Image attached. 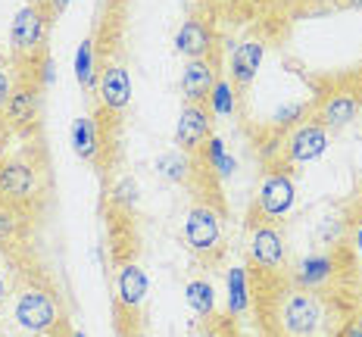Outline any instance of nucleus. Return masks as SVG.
I'll list each match as a JSON object with an SVG mask.
<instances>
[{
    "mask_svg": "<svg viewBox=\"0 0 362 337\" xmlns=\"http://www.w3.org/2000/svg\"><path fill=\"white\" fill-rule=\"evenodd\" d=\"M37 194V172L25 160L0 162V197L6 203H25Z\"/></svg>",
    "mask_w": 362,
    "mask_h": 337,
    "instance_id": "6",
    "label": "nucleus"
},
{
    "mask_svg": "<svg viewBox=\"0 0 362 337\" xmlns=\"http://www.w3.org/2000/svg\"><path fill=\"white\" fill-rule=\"evenodd\" d=\"M97 75H100V72L94 69V41L85 37V41H81V47H78V54H75V78H78L85 88H94L97 85Z\"/></svg>",
    "mask_w": 362,
    "mask_h": 337,
    "instance_id": "22",
    "label": "nucleus"
},
{
    "mask_svg": "<svg viewBox=\"0 0 362 337\" xmlns=\"http://www.w3.org/2000/svg\"><path fill=\"white\" fill-rule=\"evenodd\" d=\"M147 290H150V281H147L144 268L134 266V262H125L116 275V294H119V300H122V306L138 309V306L144 303Z\"/></svg>",
    "mask_w": 362,
    "mask_h": 337,
    "instance_id": "15",
    "label": "nucleus"
},
{
    "mask_svg": "<svg viewBox=\"0 0 362 337\" xmlns=\"http://www.w3.org/2000/svg\"><path fill=\"white\" fill-rule=\"evenodd\" d=\"M28 4H35V6H47V10H50V0H28Z\"/></svg>",
    "mask_w": 362,
    "mask_h": 337,
    "instance_id": "33",
    "label": "nucleus"
},
{
    "mask_svg": "<svg viewBox=\"0 0 362 337\" xmlns=\"http://www.w3.org/2000/svg\"><path fill=\"white\" fill-rule=\"evenodd\" d=\"M284 235L275 228V225H256L253 235H250V259L256 262L259 268H266V272H272V268L284 266Z\"/></svg>",
    "mask_w": 362,
    "mask_h": 337,
    "instance_id": "9",
    "label": "nucleus"
},
{
    "mask_svg": "<svg viewBox=\"0 0 362 337\" xmlns=\"http://www.w3.org/2000/svg\"><path fill=\"white\" fill-rule=\"evenodd\" d=\"M13 319L25 334L44 337L50 331H57L63 316H59V303L50 290L44 288H25L13 303Z\"/></svg>",
    "mask_w": 362,
    "mask_h": 337,
    "instance_id": "1",
    "label": "nucleus"
},
{
    "mask_svg": "<svg viewBox=\"0 0 362 337\" xmlns=\"http://www.w3.org/2000/svg\"><path fill=\"white\" fill-rule=\"evenodd\" d=\"M72 150L81 160H94L100 153V138H97V125L90 116H78L72 122Z\"/></svg>",
    "mask_w": 362,
    "mask_h": 337,
    "instance_id": "17",
    "label": "nucleus"
},
{
    "mask_svg": "<svg viewBox=\"0 0 362 337\" xmlns=\"http://www.w3.org/2000/svg\"><path fill=\"white\" fill-rule=\"evenodd\" d=\"M328 129L322 122H303L288 138V160L291 162H313L328 150Z\"/></svg>",
    "mask_w": 362,
    "mask_h": 337,
    "instance_id": "8",
    "label": "nucleus"
},
{
    "mask_svg": "<svg viewBox=\"0 0 362 337\" xmlns=\"http://www.w3.org/2000/svg\"><path fill=\"white\" fill-rule=\"evenodd\" d=\"M50 16H54V13H50L47 6H35V4L22 6L16 16H13V25H10L13 54H35L44 44V37H47Z\"/></svg>",
    "mask_w": 362,
    "mask_h": 337,
    "instance_id": "4",
    "label": "nucleus"
},
{
    "mask_svg": "<svg viewBox=\"0 0 362 337\" xmlns=\"http://www.w3.org/2000/svg\"><path fill=\"white\" fill-rule=\"evenodd\" d=\"M356 116H359V97L356 94H350V91H331L325 100H322L315 122H322L328 131H341Z\"/></svg>",
    "mask_w": 362,
    "mask_h": 337,
    "instance_id": "13",
    "label": "nucleus"
},
{
    "mask_svg": "<svg viewBox=\"0 0 362 337\" xmlns=\"http://www.w3.org/2000/svg\"><path fill=\"white\" fill-rule=\"evenodd\" d=\"M325 319L322 309V300L306 288H297L284 297L281 309H278V321H281V331L288 337H315Z\"/></svg>",
    "mask_w": 362,
    "mask_h": 337,
    "instance_id": "2",
    "label": "nucleus"
},
{
    "mask_svg": "<svg viewBox=\"0 0 362 337\" xmlns=\"http://www.w3.org/2000/svg\"><path fill=\"white\" fill-rule=\"evenodd\" d=\"M209 103H213V112H218V116L235 112V91H231L228 81H216L213 94H209Z\"/></svg>",
    "mask_w": 362,
    "mask_h": 337,
    "instance_id": "25",
    "label": "nucleus"
},
{
    "mask_svg": "<svg viewBox=\"0 0 362 337\" xmlns=\"http://www.w3.org/2000/svg\"><path fill=\"white\" fill-rule=\"evenodd\" d=\"M341 6H350V10L356 6V10H362V0H341Z\"/></svg>",
    "mask_w": 362,
    "mask_h": 337,
    "instance_id": "31",
    "label": "nucleus"
},
{
    "mask_svg": "<svg viewBox=\"0 0 362 337\" xmlns=\"http://www.w3.org/2000/svg\"><path fill=\"white\" fill-rule=\"evenodd\" d=\"M44 337H50V334H44Z\"/></svg>",
    "mask_w": 362,
    "mask_h": 337,
    "instance_id": "39",
    "label": "nucleus"
},
{
    "mask_svg": "<svg viewBox=\"0 0 362 337\" xmlns=\"http://www.w3.org/2000/svg\"><path fill=\"white\" fill-rule=\"evenodd\" d=\"M216 66L213 59H187L181 69V94L187 103H209V94L216 88Z\"/></svg>",
    "mask_w": 362,
    "mask_h": 337,
    "instance_id": "10",
    "label": "nucleus"
},
{
    "mask_svg": "<svg viewBox=\"0 0 362 337\" xmlns=\"http://www.w3.org/2000/svg\"><path fill=\"white\" fill-rule=\"evenodd\" d=\"M262 57H266V44H262L259 37L240 41L235 47V54H231V81H235L238 88L253 85L256 72H259V66H262Z\"/></svg>",
    "mask_w": 362,
    "mask_h": 337,
    "instance_id": "14",
    "label": "nucleus"
},
{
    "mask_svg": "<svg viewBox=\"0 0 362 337\" xmlns=\"http://www.w3.org/2000/svg\"><path fill=\"white\" fill-rule=\"evenodd\" d=\"M178 4H185V6H194V4H197V0H178Z\"/></svg>",
    "mask_w": 362,
    "mask_h": 337,
    "instance_id": "35",
    "label": "nucleus"
},
{
    "mask_svg": "<svg viewBox=\"0 0 362 337\" xmlns=\"http://www.w3.org/2000/svg\"><path fill=\"white\" fill-rule=\"evenodd\" d=\"M206 162L218 172V175H231V172H235V166H238V162L231 160L228 153H225V144H222L218 138H209V141H206Z\"/></svg>",
    "mask_w": 362,
    "mask_h": 337,
    "instance_id": "23",
    "label": "nucleus"
},
{
    "mask_svg": "<svg viewBox=\"0 0 362 337\" xmlns=\"http://www.w3.org/2000/svg\"><path fill=\"white\" fill-rule=\"evenodd\" d=\"M185 297H187V306H191L197 316H213V306H216V297H213V284L209 281H203V278H197V281H191L187 284V290H185Z\"/></svg>",
    "mask_w": 362,
    "mask_h": 337,
    "instance_id": "19",
    "label": "nucleus"
},
{
    "mask_svg": "<svg viewBox=\"0 0 362 337\" xmlns=\"http://www.w3.org/2000/svg\"><path fill=\"white\" fill-rule=\"evenodd\" d=\"M6 300V281H4V275H0V303Z\"/></svg>",
    "mask_w": 362,
    "mask_h": 337,
    "instance_id": "32",
    "label": "nucleus"
},
{
    "mask_svg": "<svg viewBox=\"0 0 362 337\" xmlns=\"http://www.w3.org/2000/svg\"><path fill=\"white\" fill-rule=\"evenodd\" d=\"M181 241L191 253L206 256L216 253L222 244V213L209 203H197L187 209L185 215V228H181Z\"/></svg>",
    "mask_w": 362,
    "mask_h": 337,
    "instance_id": "3",
    "label": "nucleus"
},
{
    "mask_svg": "<svg viewBox=\"0 0 362 337\" xmlns=\"http://www.w3.org/2000/svg\"><path fill=\"white\" fill-rule=\"evenodd\" d=\"M206 4H218V6H225V4H235V0H206Z\"/></svg>",
    "mask_w": 362,
    "mask_h": 337,
    "instance_id": "34",
    "label": "nucleus"
},
{
    "mask_svg": "<svg viewBox=\"0 0 362 337\" xmlns=\"http://www.w3.org/2000/svg\"><path fill=\"white\" fill-rule=\"evenodd\" d=\"M331 275H334V262H331V256H306L297 268V284L306 290H313V288H319V284H325Z\"/></svg>",
    "mask_w": 362,
    "mask_h": 337,
    "instance_id": "18",
    "label": "nucleus"
},
{
    "mask_svg": "<svg viewBox=\"0 0 362 337\" xmlns=\"http://www.w3.org/2000/svg\"><path fill=\"white\" fill-rule=\"evenodd\" d=\"M97 97L107 110H125L132 103V75H128L125 66H107L100 75H97Z\"/></svg>",
    "mask_w": 362,
    "mask_h": 337,
    "instance_id": "12",
    "label": "nucleus"
},
{
    "mask_svg": "<svg viewBox=\"0 0 362 337\" xmlns=\"http://www.w3.org/2000/svg\"><path fill=\"white\" fill-rule=\"evenodd\" d=\"M250 306V290H247V272L244 268H231L228 272V309L240 316Z\"/></svg>",
    "mask_w": 362,
    "mask_h": 337,
    "instance_id": "21",
    "label": "nucleus"
},
{
    "mask_svg": "<svg viewBox=\"0 0 362 337\" xmlns=\"http://www.w3.org/2000/svg\"><path fill=\"white\" fill-rule=\"evenodd\" d=\"M72 337H88V334H85V331H75V334H72Z\"/></svg>",
    "mask_w": 362,
    "mask_h": 337,
    "instance_id": "36",
    "label": "nucleus"
},
{
    "mask_svg": "<svg viewBox=\"0 0 362 337\" xmlns=\"http://www.w3.org/2000/svg\"><path fill=\"white\" fill-rule=\"evenodd\" d=\"M353 244H356V250L362 253V219H359V225H356V235H353Z\"/></svg>",
    "mask_w": 362,
    "mask_h": 337,
    "instance_id": "30",
    "label": "nucleus"
},
{
    "mask_svg": "<svg viewBox=\"0 0 362 337\" xmlns=\"http://www.w3.org/2000/svg\"><path fill=\"white\" fill-rule=\"evenodd\" d=\"M66 6H69V0H50V13H54V16H59Z\"/></svg>",
    "mask_w": 362,
    "mask_h": 337,
    "instance_id": "28",
    "label": "nucleus"
},
{
    "mask_svg": "<svg viewBox=\"0 0 362 337\" xmlns=\"http://www.w3.org/2000/svg\"><path fill=\"white\" fill-rule=\"evenodd\" d=\"M156 169L163 172L169 182H187L191 178V160H187L185 150H172V153H163L160 160H156Z\"/></svg>",
    "mask_w": 362,
    "mask_h": 337,
    "instance_id": "20",
    "label": "nucleus"
},
{
    "mask_svg": "<svg viewBox=\"0 0 362 337\" xmlns=\"http://www.w3.org/2000/svg\"><path fill=\"white\" fill-rule=\"evenodd\" d=\"M213 138V110L203 103H185L175 122V147L185 153H197Z\"/></svg>",
    "mask_w": 362,
    "mask_h": 337,
    "instance_id": "5",
    "label": "nucleus"
},
{
    "mask_svg": "<svg viewBox=\"0 0 362 337\" xmlns=\"http://www.w3.org/2000/svg\"><path fill=\"white\" fill-rule=\"evenodd\" d=\"M344 337H362V325H356V321H353V325L344 331Z\"/></svg>",
    "mask_w": 362,
    "mask_h": 337,
    "instance_id": "29",
    "label": "nucleus"
},
{
    "mask_svg": "<svg viewBox=\"0 0 362 337\" xmlns=\"http://www.w3.org/2000/svg\"><path fill=\"white\" fill-rule=\"evenodd\" d=\"M359 78H362V59H359Z\"/></svg>",
    "mask_w": 362,
    "mask_h": 337,
    "instance_id": "38",
    "label": "nucleus"
},
{
    "mask_svg": "<svg viewBox=\"0 0 362 337\" xmlns=\"http://www.w3.org/2000/svg\"><path fill=\"white\" fill-rule=\"evenodd\" d=\"M13 231H16V213L6 209V206H0V241L13 237Z\"/></svg>",
    "mask_w": 362,
    "mask_h": 337,
    "instance_id": "26",
    "label": "nucleus"
},
{
    "mask_svg": "<svg viewBox=\"0 0 362 337\" xmlns=\"http://www.w3.org/2000/svg\"><path fill=\"white\" fill-rule=\"evenodd\" d=\"M10 94H13V78H10V72L0 66V110L6 107V100H10Z\"/></svg>",
    "mask_w": 362,
    "mask_h": 337,
    "instance_id": "27",
    "label": "nucleus"
},
{
    "mask_svg": "<svg viewBox=\"0 0 362 337\" xmlns=\"http://www.w3.org/2000/svg\"><path fill=\"white\" fill-rule=\"evenodd\" d=\"M110 200L112 203H119L122 209H134L138 206V182L134 178H119L116 187H112V194H110Z\"/></svg>",
    "mask_w": 362,
    "mask_h": 337,
    "instance_id": "24",
    "label": "nucleus"
},
{
    "mask_svg": "<svg viewBox=\"0 0 362 337\" xmlns=\"http://www.w3.org/2000/svg\"><path fill=\"white\" fill-rule=\"evenodd\" d=\"M35 112H37V91L28 85L13 88L10 100H6V119L13 125H28L35 122Z\"/></svg>",
    "mask_w": 362,
    "mask_h": 337,
    "instance_id": "16",
    "label": "nucleus"
},
{
    "mask_svg": "<svg viewBox=\"0 0 362 337\" xmlns=\"http://www.w3.org/2000/svg\"><path fill=\"white\" fill-rule=\"evenodd\" d=\"M0 63H4V44H0Z\"/></svg>",
    "mask_w": 362,
    "mask_h": 337,
    "instance_id": "37",
    "label": "nucleus"
},
{
    "mask_svg": "<svg viewBox=\"0 0 362 337\" xmlns=\"http://www.w3.org/2000/svg\"><path fill=\"white\" fill-rule=\"evenodd\" d=\"M213 47H216V35H213V28H209V22H203L197 16L181 22V28L175 32V50L181 57L206 59L213 54Z\"/></svg>",
    "mask_w": 362,
    "mask_h": 337,
    "instance_id": "11",
    "label": "nucleus"
},
{
    "mask_svg": "<svg viewBox=\"0 0 362 337\" xmlns=\"http://www.w3.org/2000/svg\"><path fill=\"white\" fill-rule=\"evenodd\" d=\"M293 200H297V191H293V182L288 172L275 169L262 178L259 184V213L266 219H281L293 209Z\"/></svg>",
    "mask_w": 362,
    "mask_h": 337,
    "instance_id": "7",
    "label": "nucleus"
}]
</instances>
